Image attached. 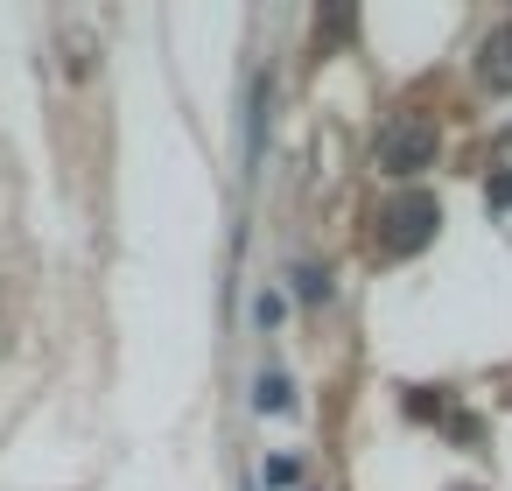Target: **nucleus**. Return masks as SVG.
Wrapping results in <instances>:
<instances>
[{"instance_id": "obj_9", "label": "nucleus", "mask_w": 512, "mask_h": 491, "mask_svg": "<svg viewBox=\"0 0 512 491\" xmlns=\"http://www.w3.org/2000/svg\"><path fill=\"white\" fill-rule=\"evenodd\" d=\"M253 316H260V330H281V295H260V309H253Z\"/></svg>"}, {"instance_id": "obj_3", "label": "nucleus", "mask_w": 512, "mask_h": 491, "mask_svg": "<svg viewBox=\"0 0 512 491\" xmlns=\"http://www.w3.org/2000/svg\"><path fill=\"white\" fill-rule=\"evenodd\" d=\"M477 78H484V92H512V22L484 43V64H477Z\"/></svg>"}, {"instance_id": "obj_2", "label": "nucleus", "mask_w": 512, "mask_h": 491, "mask_svg": "<svg viewBox=\"0 0 512 491\" xmlns=\"http://www.w3.org/2000/svg\"><path fill=\"white\" fill-rule=\"evenodd\" d=\"M442 225V204L428 190H407L400 204H386V253H421Z\"/></svg>"}, {"instance_id": "obj_5", "label": "nucleus", "mask_w": 512, "mask_h": 491, "mask_svg": "<svg viewBox=\"0 0 512 491\" xmlns=\"http://www.w3.org/2000/svg\"><path fill=\"white\" fill-rule=\"evenodd\" d=\"M295 295H302V302H323V295H330V274H323L316 260H302V267H295Z\"/></svg>"}, {"instance_id": "obj_6", "label": "nucleus", "mask_w": 512, "mask_h": 491, "mask_svg": "<svg viewBox=\"0 0 512 491\" xmlns=\"http://www.w3.org/2000/svg\"><path fill=\"white\" fill-rule=\"evenodd\" d=\"M267 484H274V491L302 484V456H288V449H281V456H267Z\"/></svg>"}, {"instance_id": "obj_1", "label": "nucleus", "mask_w": 512, "mask_h": 491, "mask_svg": "<svg viewBox=\"0 0 512 491\" xmlns=\"http://www.w3.org/2000/svg\"><path fill=\"white\" fill-rule=\"evenodd\" d=\"M435 148H442L435 120H421V113H414V120H393V127L379 134V169L407 183V176H421V169L435 162Z\"/></svg>"}, {"instance_id": "obj_7", "label": "nucleus", "mask_w": 512, "mask_h": 491, "mask_svg": "<svg viewBox=\"0 0 512 491\" xmlns=\"http://www.w3.org/2000/svg\"><path fill=\"white\" fill-rule=\"evenodd\" d=\"M484 204H491V211H505V204H512V169H498V176L484 183Z\"/></svg>"}, {"instance_id": "obj_8", "label": "nucleus", "mask_w": 512, "mask_h": 491, "mask_svg": "<svg viewBox=\"0 0 512 491\" xmlns=\"http://www.w3.org/2000/svg\"><path fill=\"white\" fill-rule=\"evenodd\" d=\"M400 407H407V414H414V421H435V393H428V386H414V393H407V400H400Z\"/></svg>"}, {"instance_id": "obj_4", "label": "nucleus", "mask_w": 512, "mask_h": 491, "mask_svg": "<svg viewBox=\"0 0 512 491\" xmlns=\"http://www.w3.org/2000/svg\"><path fill=\"white\" fill-rule=\"evenodd\" d=\"M253 407H260V414H295V393H288V379H281V372H260V393H253Z\"/></svg>"}]
</instances>
